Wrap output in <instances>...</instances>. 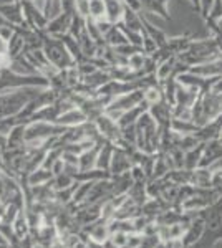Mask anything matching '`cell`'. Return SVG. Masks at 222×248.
<instances>
[{
	"instance_id": "6da1fadb",
	"label": "cell",
	"mask_w": 222,
	"mask_h": 248,
	"mask_svg": "<svg viewBox=\"0 0 222 248\" xmlns=\"http://www.w3.org/2000/svg\"><path fill=\"white\" fill-rule=\"evenodd\" d=\"M85 232H86V240H93L96 243H106L111 237L110 220L98 218L96 222L90 223V227H86Z\"/></svg>"
},
{
	"instance_id": "7a4b0ae2",
	"label": "cell",
	"mask_w": 222,
	"mask_h": 248,
	"mask_svg": "<svg viewBox=\"0 0 222 248\" xmlns=\"http://www.w3.org/2000/svg\"><path fill=\"white\" fill-rule=\"evenodd\" d=\"M51 179H53V172L45 167V169L30 172V175H28V184H30L32 187H38V186H45Z\"/></svg>"
},
{
	"instance_id": "3957f363",
	"label": "cell",
	"mask_w": 222,
	"mask_h": 248,
	"mask_svg": "<svg viewBox=\"0 0 222 248\" xmlns=\"http://www.w3.org/2000/svg\"><path fill=\"white\" fill-rule=\"evenodd\" d=\"M130 166H131L130 159H128L123 153H120V151H118V153L113 154V157H111V167H110V170L113 172V174L121 175L124 170L130 169Z\"/></svg>"
},
{
	"instance_id": "277c9868",
	"label": "cell",
	"mask_w": 222,
	"mask_h": 248,
	"mask_svg": "<svg viewBox=\"0 0 222 248\" xmlns=\"http://www.w3.org/2000/svg\"><path fill=\"white\" fill-rule=\"evenodd\" d=\"M128 235L130 233H124V232H115V233H111L110 240L116 247H123V245H128Z\"/></svg>"
},
{
	"instance_id": "5b68a950",
	"label": "cell",
	"mask_w": 222,
	"mask_h": 248,
	"mask_svg": "<svg viewBox=\"0 0 222 248\" xmlns=\"http://www.w3.org/2000/svg\"><path fill=\"white\" fill-rule=\"evenodd\" d=\"M217 139H219V141L222 142V127H221V133H219V136H217Z\"/></svg>"
},
{
	"instance_id": "8992f818",
	"label": "cell",
	"mask_w": 222,
	"mask_h": 248,
	"mask_svg": "<svg viewBox=\"0 0 222 248\" xmlns=\"http://www.w3.org/2000/svg\"><path fill=\"white\" fill-rule=\"evenodd\" d=\"M118 248H131L130 245H123V247H118Z\"/></svg>"
}]
</instances>
